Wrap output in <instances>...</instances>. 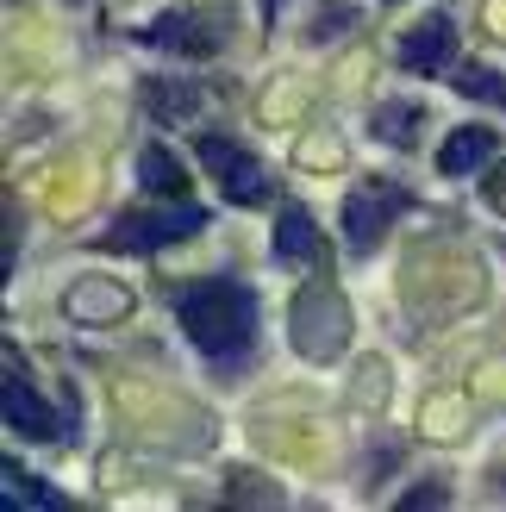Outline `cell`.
<instances>
[{
    "instance_id": "6da1fadb",
    "label": "cell",
    "mask_w": 506,
    "mask_h": 512,
    "mask_svg": "<svg viewBox=\"0 0 506 512\" xmlns=\"http://www.w3.org/2000/svg\"><path fill=\"white\" fill-rule=\"evenodd\" d=\"M175 319H182L188 344L213 363H244L250 344H257V294L244 281H194V288H175Z\"/></svg>"
},
{
    "instance_id": "7a4b0ae2",
    "label": "cell",
    "mask_w": 506,
    "mask_h": 512,
    "mask_svg": "<svg viewBox=\"0 0 506 512\" xmlns=\"http://www.w3.org/2000/svg\"><path fill=\"white\" fill-rule=\"evenodd\" d=\"M288 331H294V350L307 363H338L344 344H350V306L332 281H307L294 294V313H288Z\"/></svg>"
},
{
    "instance_id": "3957f363",
    "label": "cell",
    "mask_w": 506,
    "mask_h": 512,
    "mask_svg": "<svg viewBox=\"0 0 506 512\" xmlns=\"http://www.w3.org/2000/svg\"><path fill=\"white\" fill-rule=\"evenodd\" d=\"M200 225H207V213H200L194 200H175V207H157V213H119L107 232H100V244L107 250H163V244L194 238Z\"/></svg>"
},
{
    "instance_id": "277c9868",
    "label": "cell",
    "mask_w": 506,
    "mask_h": 512,
    "mask_svg": "<svg viewBox=\"0 0 506 512\" xmlns=\"http://www.w3.org/2000/svg\"><path fill=\"white\" fill-rule=\"evenodd\" d=\"M407 207H413V194L407 188H388V182H369V188L350 194L344 200V244H350V256H369Z\"/></svg>"
},
{
    "instance_id": "5b68a950",
    "label": "cell",
    "mask_w": 506,
    "mask_h": 512,
    "mask_svg": "<svg viewBox=\"0 0 506 512\" xmlns=\"http://www.w3.org/2000/svg\"><path fill=\"white\" fill-rule=\"evenodd\" d=\"M200 163H207V175L219 182V194L238 200V207H257V200H269V175H263V163L250 157L244 144L219 138V132H200Z\"/></svg>"
},
{
    "instance_id": "8992f818",
    "label": "cell",
    "mask_w": 506,
    "mask_h": 512,
    "mask_svg": "<svg viewBox=\"0 0 506 512\" xmlns=\"http://www.w3.org/2000/svg\"><path fill=\"white\" fill-rule=\"evenodd\" d=\"M0 413H7V425L19 431V438H32V444H50V438H57V413H50V406L38 400V388H32V381H25L19 369L7 375V388H0Z\"/></svg>"
},
{
    "instance_id": "52a82bcc",
    "label": "cell",
    "mask_w": 506,
    "mask_h": 512,
    "mask_svg": "<svg viewBox=\"0 0 506 512\" xmlns=\"http://www.w3.org/2000/svg\"><path fill=\"white\" fill-rule=\"evenodd\" d=\"M450 57H457V32H450L444 13H425L407 38H400V63L419 69V75H444Z\"/></svg>"
},
{
    "instance_id": "ba28073f",
    "label": "cell",
    "mask_w": 506,
    "mask_h": 512,
    "mask_svg": "<svg viewBox=\"0 0 506 512\" xmlns=\"http://www.w3.org/2000/svg\"><path fill=\"white\" fill-rule=\"evenodd\" d=\"M144 44H163V50H188V57H213V50L225 44V32H200V19H188V13H163V19H150Z\"/></svg>"
},
{
    "instance_id": "9c48e42d",
    "label": "cell",
    "mask_w": 506,
    "mask_h": 512,
    "mask_svg": "<svg viewBox=\"0 0 506 512\" xmlns=\"http://www.w3.org/2000/svg\"><path fill=\"white\" fill-rule=\"evenodd\" d=\"M488 157H494V132H488V125H463V132L444 138L438 169H444V175H469V169H482Z\"/></svg>"
},
{
    "instance_id": "30bf717a",
    "label": "cell",
    "mask_w": 506,
    "mask_h": 512,
    "mask_svg": "<svg viewBox=\"0 0 506 512\" xmlns=\"http://www.w3.org/2000/svg\"><path fill=\"white\" fill-rule=\"evenodd\" d=\"M138 182H144L150 194H163V200H182V188H188V169H182V157H169L163 144H150L144 157H138Z\"/></svg>"
},
{
    "instance_id": "8fae6325",
    "label": "cell",
    "mask_w": 506,
    "mask_h": 512,
    "mask_svg": "<svg viewBox=\"0 0 506 512\" xmlns=\"http://www.w3.org/2000/svg\"><path fill=\"white\" fill-rule=\"evenodd\" d=\"M313 250H319L313 219L300 213V207H282V225H275V256H282V263H307Z\"/></svg>"
},
{
    "instance_id": "7c38bea8",
    "label": "cell",
    "mask_w": 506,
    "mask_h": 512,
    "mask_svg": "<svg viewBox=\"0 0 506 512\" xmlns=\"http://www.w3.org/2000/svg\"><path fill=\"white\" fill-rule=\"evenodd\" d=\"M0 494H7L13 506H38V512H57V506H63V494H50L38 475H25V469H13V463L0 469Z\"/></svg>"
},
{
    "instance_id": "4fadbf2b",
    "label": "cell",
    "mask_w": 506,
    "mask_h": 512,
    "mask_svg": "<svg viewBox=\"0 0 506 512\" xmlns=\"http://www.w3.org/2000/svg\"><path fill=\"white\" fill-rule=\"evenodd\" d=\"M419 125H425V113L413 107V100H388V107H375V132H382L388 144H413Z\"/></svg>"
},
{
    "instance_id": "5bb4252c",
    "label": "cell",
    "mask_w": 506,
    "mask_h": 512,
    "mask_svg": "<svg viewBox=\"0 0 506 512\" xmlns=\"http://www.w3.org/2000/svg\"><path fill=\"white\" fill-rule=\"evenodd\" d=\"M457 94H469V100H494V107H506V75H494V69H482V63H469V69H457Z\"/></svg>"
},
{
    "instance_id": "9a60e30c",
    "label": "cell",
    "mask_w": 506,
    "mask_h": 512,
    "mask_svg": "<svg viewBox=\"0 0 506 512\" xmlns=\"http://www.w3.org/2000/svg\"><path fill=\"white\" fill-rule=\"evenodd\" d=\"M125 306H132V294H69V313L75 319H119L125 313Z\"/></svg>"
},
{
    "instance_id": "2e32d148",
    "label": "cell",
    "mask_w": 506,
    "mask_h": 512,
    "mask_svg": "<svg viewBox=\"0 0 506 512\" xmlns=\"http://www.w3.org/2000/svg\"><path fill=\"white\" fill-rule=\"evenodd\" d=\"M482 194H488V207H494V213H506V163L488 175V188H482Z\"/></svg>"
},
{
    "instance_id": "e0dca14e",
    "label": "cell",
    "mask_w": 506,
    "mask_h": 512,
    "mask_svg": "<svg viewBox=\"0 0 506 512\" xmlns=\"http://www.w3.org/2000/svg\"><path fill=\"white\" fill-rule=\"evenodd\" d=\"M400 506H444V488H413V494H400Z\"/></svg>"
},
{
    "instance_id": "ac0fdd59",
    "label": "cell",
    "mask_w": 506,
    "mask_h": 512,
    "mask_svg": "<svg viewBox=\"0 0 506 512\" xmlns=\"http://www.w3.org/2000/svg\"><path fill=\"white\" fill-rule=\"evenodd\" d=\"M275 7H288V0H263V13H275Z\"/></svg>"
}]
</instances>
